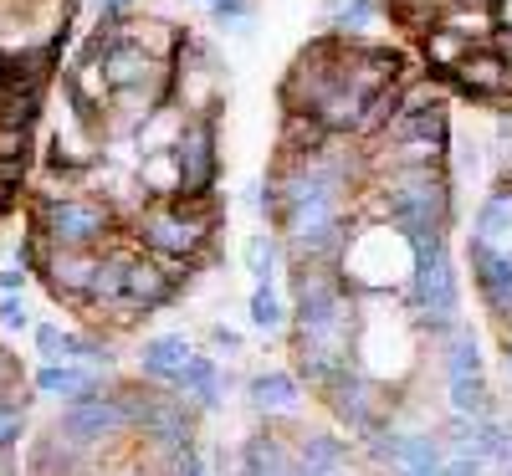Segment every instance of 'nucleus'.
I'll list each match as a JSON object with an SVG mask.
<instances>
[{
  "label": "nucleus",
  "instance_id": "0eeeda50",
  "mask_svg": "<svg viewBox=\"0 0 512 476\" xmlns=\"http://www.w3.org/2000/svg\"><path fill=\"white\" fill-rule=\"evenodd\" d=\"M169 103L185 108L190 118H221V108H226V62L205 36L185 31L175 62H169Z\"/></svg>",
  "mask_w": 512,
  "mask_h": 476
},
{
  "label": "nucleus",
  "instance_id": "a878e982",
  "mask_svg": "<svg viewBox=\"0 0 512 476\" xmlns=\"http://www.w3.org/2000/svg\"><path fill=\"white\" fill-rule=\"evenodd\" d=\"M379 21H384V0H338L328 11V36L379 41Z\"/></svg>",
  "mask_w": 512,
  "mask_h": 476
},
{
  "label": "nucleus",
  "instance_id": "58836bf2",
  "mask_svg": "<svg viewBox=\"0 0 512 476\" xmlns=\"http://www.w3.org/2000/svg\"><path fill=\"white\" fill-rule=\"evenodd\" d=\"M195 6H216V0H195Z\"/></svg>",
  "mask_w": 512,
  "mask_h": 476
},
{
  "label": "nucleus",
  "instance_id": "b1692460",
  "mask_svg": "<svg viewBox=\"0 0 512 476\" xmlns=\"http://www.w3.org/2000/svg\"><path fill=\"white\" fill-rule=\"evenodd\" d=\"M246 323L251 333H262V338H287V323H292V302L277 282H262V287H251L246 297Z\"/></svg>",
  "mask_w": 512,
  "mask_h": 476
},
{
  "label": "nucleus",
  "instance_id": "423d86ee",
  "mask_svg": "<svg viewBox=\"0 0 512 476\" xmlns=\"http://www.w3.org/2000/svg\"><path fill=\"white\" fill-rule=\"evenodd\" d=\"M349 272V282L359 292H405L410 282V267H415V251L400 231H390L384 221H364V215H354V231H349V246H344V262H338Z\"/></svg>",
  "mask_w": 512,
  "mask_h": 476
},
{
  "label": "nucleus",
  "instance_id": "5701e85b",
  "mask_svg": "<svg viewBox=\"0 0 512 476\" xmlns=\"http://www.w3.org/2000/svg\"><path fill=\"white\" fill-rule=\"evenodd\" d=\"M472 52H477L472 41L456 36V31H451V26H441V21L420 36V67L431 72V77H441V82H446V77H451L466 57H472Z\"/></svg>",
  "mask_w": 512,
  "mask_h": 476
},
{
  "label": "nucleus",
  "instance_id": "1a4fd4ad",
  "mask_svg": "<svg viewBox=\"0 0 512 476\" xmlns=\"http://www.w3.org/2000/svg\"><path fill=\"white\" fill-rule=\"evenodd\" d=\"M185 200H221V118H190L175 144Z\"/></svg>",
  "mask_w": 512,
  "mask_h": 476
},
{
  "label": "nucleus",
  "instance_id": "4be33fe9",
  "mask_svg": "<svg viewBox=\"0 0 512 476\" xmlns=\"http://www.w3.org/2000/svg\"><path fill=\"white\" fill-rule=\"evenodd\" d=\"M134 180L149 200H185V175H180V159L175 149H154L134 159Z\"/></svg>",
  "mask_w": 512,
  "mask_h": 476
},
{
  "label": "nucleus",
  "instance_id": "e433bc0d",
  "mask_svg": "<svg viewBox=\"0 0 512 476\" xmlns=\"http://www.w3.org/2000/svg\"><path fill=\"white\" fill-rule=\"evenodd\" d=\"M492 21H497V36H512V0H497Z\"/></svg>",
  "mask_w": 512,
  "mask_h": 476
},
{
  "label": "nucleus",
  "instance_id": "6ab92c4d",
  "mask_svg": "<svg viewBox=\"0 0 512 476\" xmlns=\"http://www.w3.org/2000/svg\"><path fill=\"white\" fill-rule=\"evenodd\" d=\"M190 354H195V343L185 333H149L139 349H134V369H139V379L169 389V384L180 379V369H185Z\"/></svg>",
  "mask_w": 512,
  "mask_h": 476
},
{
  "label": "nucleus",
  "instance_id": "473e14b6",
  "mask_svg": "<svg viewBox=\"0 0 512 476\" xmlns=\"http://www.w3.org/2000/svg\"><path fill=\"white\" fill-rule=\"evenodd\" d=\"M205 343H210V354H226V359H241L246 354V333L231 328V323H210L205 328Z\"/></svg>",
  "mask_w": 512,
  "mask_h": 476
},
{
  "label": "nucleus",
  "instance_id": "7c9ffc66",
  "mask_svg": "<svg viewBox=\"0 0 512 476\" xmlns=\"http://www.w3.org/2000/svg\"><path fill=\"white\" fill-rule=\"evenodd\" d=\"M0 328H6V333H31L36 328L26 292H6V297H0Z\"/></svg>",
  "mask_w": 512,
  "mask_h": 476
},
{
  "label": "nucleus",
  "instance_id": "a211bd4d",
  "mask_svg": "<svg viewBox=\"0 0 512 476\" xmlns=\"http://www.w3.org/2000/svg\"><path fill=\"white\" fill-rule=\"evenodd\" d=\"M103 72H108L113 93H118V88L164 82V77H169V62H159V57H149L144 47H134V41H123V36H108V31H103Z\"/></svg>",
  "mask_w": 512,
  "mask_h": 476
},
{
  "label": "nucleus",
  "instance_id": "6e6552de",
  "mask_svg": "<svg viewBox=\"0 0 512 476\" xmlns=\"http://www.w3.org/2000/svg\"><path fill=\"white\" fill-rule=\"evenodd\" d=\"M52 425H57V436H67L72 446H82L88 456H98L103 466H108L118 451L134 446V420H128L123 400L113 395V384L103 389V395H93V400L62 405Z\"/></svg>",
  "mask_w": 512,
  "mask_h": 476
},
{
  "label": "nucleus",
  "instance_id": "cd10ccee",
  "mask_svg": "<svg viewBox=\"0 0 512 476\" xmlns=\"http://www.w3.org/2000/svg\"><path fill=\"white\" fill-rule=\"evenodd\" d=\"M36 359L41 364H82V328H62V323H36L31 328Z\"/></svg>",
  "mask_w": 512,
  "mask_h": 476
},
{
  "label": "nucleus",
  "instance_id": "ddd939ff",
  "mask_svg": "<svg viewBox=\"0 0 512 476\" xmlns=\"http://www.w3.org/2000/svg\"><path fill=\"white\" fill-rule=\"evenodd\" d=\"M292 456L303 471H359V446L338 425H292Z\"/></svg>",
  "mask_w": 512,
  "mask_h": 476
},
{
  "label": "nucleus",
  "instance_id": "aec40b11",
  "mask_svg": "<svg viewBox=\"0 0 512 476\" xmlns=\"http://www.w3.org/2000/svg\"><path fill=\"white\" fill-rule=\"evenodd\" d=\"M436 359H441V379L446 384H461V379H487V354H482V333L472 328V323H461L441 349H436Z\"/></svg>",
  "mask_w": 512,
  "mask_h": 476
},
{
  "label": "nucleus",
  "instance_id": "c85d7f7f",
  "mask_svg": "<svg viewBox=\"0 0 512 476\" xmlns=\"http://www.w3.org/2000/svg\"><path fill=\"white\" fill-rule=\"evenodd\" d=\"M441 26H451L456 36H466L472 47H487V41L497 36V21H492V11H482V6H446Z\"/></svg>",
  "mask_w": 512,
  "mask_h": 476
},
{
  "label": "nucleus",
  "instance_id": "f03ea898",
  "mask_svg": "<svg viewBox=\"0 0 512 476\" xmlns=\"http://www.w3.org/2000/svg\"><path fill=\"white\" fill-rule=\"evenodd\" d=\"M226 221L221 200H149L134 221H128V236H134L149 256L159 262H216V236Z\"/></svg>",
  "mask_w": 512,
  "mask_h": 476
},
{
  "label": "nucleus",
  "instance_id": "bb28decb",
  "mask_svg": "<svg viewBox=\"0 0 512 476\" xmlns=\"http://www.w3.org/2000/svg\"><path fill=\"white\" fill-rule=\"evenodd\" d=\"M241 256H246L251 287L277 282V277L287 272V251H282V236H277V231H251V236H246V246H241Z\"/></svg>",
  "mask_w": 512,
  "mask_h": 476
},
{
  "label": "nucleus",
  "instance_id": "4c0bfd02",
  "mask_svg": "<svg viewBox=\"0 0 512 476\" xmlns=\"http://www.w3.org/2000/svg\"><path fill=\"white\" fill-rule=\"evenodd\" d=\"M451 6H482V11H492L497 0H451Z\"/></svg>",
  "mask_w": 512,
  "mask_h": 476
},
{
  "label": "nucleus",
  "instance_id": "f8f14e48",
  "mask_svg": "<svg viewBox=\"0 0 512 476\" xmlns=\"http://www.w3.org/2000/svg\"><path fill=\"white\" fill-rule=\"evenodd\" d=\"M446 88L461 93V98H472V103H512V62L487 41V47H477L446 77Z\"/></svg>",
  "mask_w": 512,
  "mask_h": 476
},
{
  "label": "nucleus",
  "instance_id": "9b49d317",
  "mask_svg": "<svg viewBox=\"0 0 512 476\" xmlns=\"http://www.w3.org/2000/svg\"><path fill=\"white\" fill-rule=\"evenodd\" d=\"M241 395H246V410H251L256 420H262V425H287V420L303 415V405H308V389H303V379H297L287 364L246 374Z\"/></svg>",
  "mask_w": 512,
  "mask_h": 476
},
{
  "label": "nucleus",
  "instance_id": "2f4dec72",
  "mask_svg": "<svg viewBox=\"0 0 512 476\" xmlns=\"http://www.w3.org/2000/svg\"><path fill=\"white\" fill-rule=\"evenodd\" d=\"M210 21H216L221 31L246 36L251 31V0H216V6H210Z\"/></svg>",
  "mask_w": 512,
  "mask_h": 476
},
{
  "label": "nucleus",
  "instance_id": "7ed1b4c3",
  "mask_svg": "<svg viewBox=\"0 0 512 476\" xmlns=\"http://www.w3.org/2000/svg\"><path fill=\"white\" fill-rule=\"evenodd\" d=\"M415 251V267H410V282L400 292V308L415 318L425 349H441V343L466 323L461 313V267H456V251H451V236H436V241H420L410 246Z\"/></svg>",
  "mask_w": 512,
  "mask_h": 476
},
{
  "label": "nucleus",
  "instance_id": "c756f323",
  "mask_svg": "<svg viewBox=\"0 0 512 476\" xmlns=\"http://www.w3.org/2000/svg\"><path fill=\"white\" fill-rule=\"evenodd\" d=\"M6 164L31 169V128H11V123H0V169H6Z\"/></svg>",
  "mask_w": 512,
  "mask_h": 476
},
{
  "label": "nucleus",
  "instance_id": "9d476101",
  "mask_svg": "<svg viewBox=\"0 0 512 476\" xmlns=\"http://www.w3.org/2000/svg\"><path fill=\"white\" fill-rule=\"evenodd\" d=\"M466 267H472V292L482 302V313L492 318V328H507L512 323V251L466 236Z\"/></svg>",
  "mask_w": 512,
  "mask_h": 476
},
{
  "label": "nucleus",
  "instance_id": "39448f33",
  "mask_svg": "<svg viewBox=\"0 0 512 476\" xmlns=\"http://www.w3.org/2000/svg\"><path fill=\"white\" fill-rule=\"evenodd\" d=\"M318 405H323L328 420L359 446V441L374 436V430H384V425H395V420H400V410H405V389L384 384V379H374V374H364V369L354 364L349 374H338V379L323 389Z\"/></svg>",
  "mask_w": 512,
  "mask_h": 476
},
{
  "label": "nucleus",
  "instance_id": "393cba45",
  "mask_svg": "<svg viewBox=\"0 0 512 476\" xmlns=\"http://www.w3.org/2000/svg\"><path fill=\"white\" fill-rule=\"evenodd\" d=\"M31 400H36V389L26 379L0 389V456H16L21 451L26 430H31Z\"/></svg>",
  "mask_w": 512,
  "mask_h": 476
},
{
  "label": "nucleus",
  "instance_id": "4468645a",
  "mask_svg": "<svg viewBox=\"0 0 512 476\" xmlns=\"http://www.w3.org/2000/svg\"><path fill=\"white\" fill-rule=\"evenodd\" d=\"M93 277H98V251H62V246H52L41 272H36V282L57 302H67V308H82V302H88Z\"/></svg>",
  "mask_w": 512,
  "mask_h": 476
},
{
  "label": "nucleus",
  "instance_id": "f257e3e1",
  "mask_svg": "<svg viewBox=\"0 0 512 476\" xmlns=\"http://www.w3.org/2000/svg\"><path fill=\"white\" fill-rule=\"evenodd\" d=\"M364 221H384L400 231L410 246L451 236L456 226V180L446 164H405V169H379L369 175L359 195Z\"/></svg>",
  "mask_w": 512,
  "mask_h": 476
},
{
  "label": "nucleus",
  "instance_id": "c9c22d12",
  "mask_svg": "<svg viewBox=\"0 0 512 476\" xmlns=\"http://www.w3.org/2000/svg\"><path fill=\"white\" fill-rule=\"evenodd\" d=\"M497 364H502V379L512 384V323L497 328Z\"/></svg>",
  "mask_w": 512,
  "mask_h": 476
},
{
  "label": "nucleus",
  "instance_id": "72a5a7b5",
  "mask_svg": "<svg viewBox=\"0 0 512 476\" xmlns=\"http://www.w3.org/2000/svg\"><path fill=\"white\" fill-rule=\"evenodd\" d=\"M492 466L482 461V456H472V451H456V456H446V476H487Z\"/></svg>",
  "mask_w": 512,
  "mask_h": 476
},
{
  "label": "nucleus",
  "instance_id": "dca6fc26",
  "mask_svg": "<svg viewBox=\"0 0 512 476\" xmlns=\"http://www.w3.org/2000/svg\"><path fill=\"white\" fill-rule=\"evenodd\" d=\"M108 384H113V374L88 369V364H36V369H31L36 400H52L57 410H62V405H77V400L103 395Z\"/></svg>",
  "mask_w": 512,
  "mask_h": 476
},
{
  "label": "nucleus",
  "instance_id": "412c9836",
  "mask_svg": "<svg viewBox=\"0 0 512 476\" xmlns=\"http://www.w3.org/2000/svg\"><path fill=\"white\" fill-rule=\"evenodd\" d=\"M108 36L134 41V47H144V52H149V57H159V62H175L180 41H185V26L159 21V16H123L118 26H108Z\"/></svg>",
  "mask_w": 512,
  "mask_h": 476
},
{
  "label": "nucleus",
  "instance_id": "2eb2a0df",
  "mask_svg": "<svg viewBox=\"0 0 512 476\" xmlns=\"http://www.w3.org/2000/svg\"><path fill=\"white\" fill-rule=\"evenodd\" d=\"M169 389H175V395H185L200 415H221L226 400H231V374H226V364L210 354V349H195V354L185 359L180 379L169 384Z\"/></svg>",
  "mask_w": 512,
  "mask_h": 476
},
{
  "label": "nucleus",
  "instance_id": "f704fd0d",
  "mask_svg": "<svg viewBox=\"0 0 512 476\" xmlns=\"http://www.w3.org/2000/svg\"><path fill=\"white\" fill-rule=\"evenodd\" d=\"M26 287H31V272H26L21 262L0 267V297H6V292H26Z\"/></svg>",
  "mask_w": 512,
  "mask_h": 476
},
{
  "label": "nucleus",
  "instance_id": "f3484780",
  "mask_svg": "<svg viewBox=\"0 0 512 476\" xmlns=\"http://www.w3.org/2000/svg\"><path fill=\"white\" fill-rule=\"evenodd\" d=\"M297 456H292V430L277 425H256L236 441V471L246 476H292Z\"/></svg>",
  "mask_w": 512,
  "mask_h": 476
},
{
  "label": "nucleus",
  "instance_id": "20e7f679",
  "mask_svg": "<svg viewBox=\"0 0 512 476\" xmlns=\"http://www.w3.org/2000/svg\"><path fill=\"white\" fill-rule=\"evenodd\" d=\"M31 231L62 251H103L123 231V221L103 195H88V190L36 195L31 190Z\"/></svg>",
  "mask_w": 512,
  "mask_h": 476
}]
</instances>
